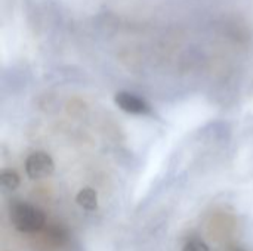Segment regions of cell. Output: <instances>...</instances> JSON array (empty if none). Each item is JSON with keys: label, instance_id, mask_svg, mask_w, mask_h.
Wrapping results in <instances>:
<instances>
[{"label": "cell", "instance_id": "obj_4", "mask_svg": "<svg viewBox=\"0 0 253 251\" xmlns=\"http://www.w3.org/2000/svg\"><path fill=\"white\" fill-rule=\"evenodd\" d=\"M76 201H77V204H79L82 209H84V210H87V212H93V210L98 209V194H96V191L92 189V188H84V189H82V191L77 194Z\"/></svg>", "mask_w": 253, "mask_h": 251}, {"label": "cell", "instance_id": "obj_7", "mask_svg": "<svg viewBox=\"0 0 253 251\" xmlns=\"http://www.w3.org/2000/svg\"><path fill=\"white\" fill-rule=\"evenodd\" d=\"M50 237L55 240V243H59L61 244V243H64L67 240V232L62 231L58 226H53V228H50Z\"/></svg>", "mask_w": 253, "mask_h": 251}, {"label": "cell", "instance_id": "obj_5", "mask_svg": "<svg viewBox=\"0 0 253 251\" xmlns=\"http://www.w3.org/2000/svg\"><path fill=\"white\" fill-rule=\"evenodd\" d=\"M0 182L1 186L7 191H15L19 186V176L13 170H3L0 173Z\"/></svg>", "mask_w": 253, "mask_h": 251}, {"label": "cell", "instance_id": "obj_3", "mask_svg": "<svg viewBox=\"0 0 253 251\" xmlns=\"http://www.w3.org/2000/svg\"><path fill=\"white\" fill-rule=\"evenodd\" d=\"M114 102H116V105L122 111H125L127 114L145 115V114L151 112V107L144 99H141L139 96H136L133 93H129V92H119V93H116Z\"/></svg>", "mask_w": 253, "mask_h": 251}, {"label": "cell", "instance_id": "obj_1", "mask_svg": "<svg viewBox=\"0 0 253 251\" xmlns=\"http://www.w3.org/2000/svg\"><path fill=\"white\" fill-rule=\"evenodd\" d=\"M9 217H10V223L13 225V228L24 234L39 232L44 226V222H46V217L42 210L22 201L15 203L10 207Z\"/></svg>", "mask_w": 253, "mask_h": 251}, {"label": "cell", "instance_id": "obj_2", "mask_svg": "<svg viewBox=\"0 0 253 251\" xmlns=\"http://www.w3.org/2000/svg\"><path fill=\"white\" fill-rule=\"evenodd\" d=\"M53 170H55V163H53L52 157L46 152H40V151L33 152L25 160L27 176L33 180L44 179V178L50 176L53 173Z\"/></svg>", "mask_w": 253, "mask_h": 251}, {"label": "cell", "instance_id": "obj_6", "mask_svg": "<svg viewBox=\"0 0 253 251\" xmlns=\"http://www.w3.org/2000/svg\"><path fill=\"white\" fill-rule=\"evenodd\" d=\"M182 251H209V247L202 240H190L185 243Z\"/></svg>", "mask_w": 253, "mask_h": 251}, {"label": "cell", "instance_id": "obj_8", "mask_svg": "<svg viewBox=\"0 0 253 251\" xmlns=\"http://www.w3.org/2000/svg\"><path fill=\"white\" fill-rule=\"evenodd\" d=\"M231 251H246V250H245V249H242V247H234Z\"/></svg>", "mask_w": 253, "mask_h": 251}]
</instances>
